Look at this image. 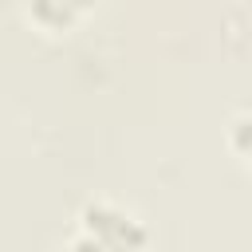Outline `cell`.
<instances>
[{
  "label": "cell",
  "instance_id": "cell-1",
  "mask_svg": "<svg viewBox=\"0 0 252 252\" xmlns=\"http://www.w3.org/2000/svg\"><path fill=\"white\" fill-rule=\"evenodd\" d=\"M79 220L87 228L83 244H94V248H138V244H146V232L138 228V220H130L114 205H87Z\"/></svg>",
  "mask_w": 252,
  "mask_h": 252
},
{
  "label": "cell",
  "instance_id": "cell-2",
  "mask_svg": "<svg viewBox=\"0 0 252 252\" xmlns=\"http://www.w3.org/2000/svg\"><path fill=\"white\" fill-rule=\"evenodd\" d=\"M87 4H94V0H32V16L43 28H67L75 20V12Z\"/></svg>",
  "mask_w": 252,
  "mask_h": 252
},
{
  "label": "cell",
  "instance_id": "cell-3",
  "mask_svg": "<svg viewBox=\"0 0 252 252\" xmlns=\"http://www.w3.org/2000/svg\"><path fill=\"white\" fill-rule=\"evenodd\" d=\"M228 146L236 150V158H244L252 165V114H240L228 130Z\"/></svg>",
  "mask_w": 252,
  "mask_h": 252
}]
</instances>
